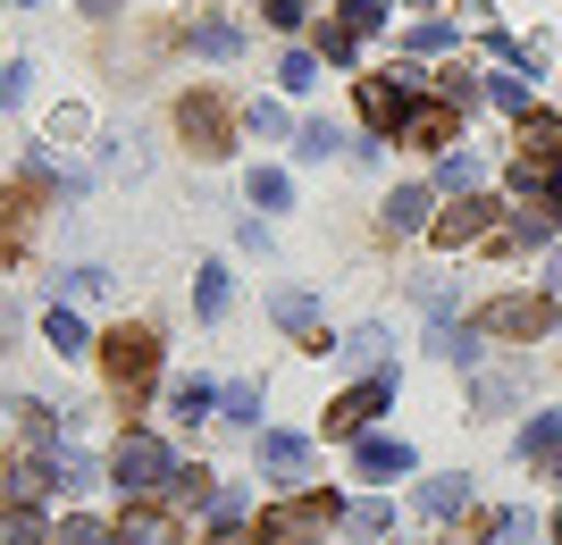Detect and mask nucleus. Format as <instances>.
Masks as SVG:
<instances>
[{"mask_svg": "<svg viewBox=\"0 0 562 545\" xmlns=\"http://www.w3.org/2000/svg\"><path fill=\"white\" fill-rule=\"evenodd\" d=\"M260 9H269V25H285V34L303 25V0H260Z\"/></svg>", "mask_w": 562, "mask_h": 545, "instance_id": "bb28decb", "label": "nucleus"}, {"mask_svg": "<svg viewBox=\"0 0 562 545\" xmlns=\"http://www.w3.org/2000/svg\"><path fill=\"white\" fill-rule=\"evenodd\" d=\"M538 529H529V512H495L487 521V545H529Z\"/></svg>", "mask_w": 562, "mask_h": 545, "instance_id": "aec40b11", "label": "nucleus"}, {"mask_svg": "<svg viewBox=\"0 0 562 545\" xmlns=\"http://www.w3.org/2000/svg\"><path fill=\"white\" fill-rule=\"evenodd\" d=\"M352 470H361V478H403V470H412V445H403V436H361Z\"/></svg>", "mask_w": 562, "mask_h": 545, "instance_id": "1a4fd4ad", "label": "nucleus"}, {"mask_svg": "<svg viewBox=\"0 0 562 545\" xmlns=\"http://www.w3.org/2000/svg\"><path fill=\"white\" fill-rule=\"evenodd\" d=\"M25 218H34V185H0V261L25 243Z\"/></svg>", "mask_w": 562, "mask_h": 545, "instance_id": "9b49d317", "label": "nucleus"}, {"mask_svg": "<svg viewBox=\"0 0 562 545\" xmlns=\"http://www.w3.org/2000/svg\"><path fill=\"white\" fill-rule=\"evenodd\" d=\"M428 236L446 243V252H462V243H513V227L495 218V202H487V193H462V202H453L446 218H428Z\"/></svg>", "mask_w": 562, "mask_h": 545, "instance_id": "20e7f679", "label": "nucleus"}, {"mask_svg": "<svg viewBox=\"0 0 562 545\" xmlns=\"http://www.w3.org/2000/svg\"><path fill=\"white\" fill-rule=\"evenodd\" d=\"M278 319L285 328H311V294H278Z\"/></svg>", "mask_w": 562, "mask_h": 545, "instance_id": "a878e982", "label": "nucleus"}, {"mask_svg": "<svg viewBox=\"0 0 562 545\" xmlns=\"http://www.w3.org/2000/svg\"><path fill=\"white\" fill-rule=\"evenodd\" d=\"M554 328V303L546 294H495L487 310H479V336H504V344H529V336Z\"/></svg>", "mask_w": 562, "mask_h": 545, "instance_id": "39448f33", "label": "nucleus"}, {"mask_svg": "<svg viewBox=\"0 0 562 545\" xmlns=\"http://www.w3.org/2000/svg\"><path fill=\"white\" fill-rule=\"evenodd\" d=\"M218 404H227V411H218V420H260V386H227Z\"/></svg>", "mask_w": 562, "mask_h": 545, "instance_id": "4be33fe9", "label": "nucleus"}, {"mask_svg": "<svg viewBox=\"0 0 562 545\" xmlns=\"http://www.w3.org/2000/svg\"><path fill=\"white\" fill-rule=\"evenodd\" d=\"M361 118L386 135V126H403V93L386 84V76H361Z\"/></svg>", "mask_w": 562, "mask_h": 545, "instance_id": "f8f14e48", "label": "nucleus"}, {"mask_svg": "<svg viewBox=\"0 0 562 545\" xmlns=\"http://www.w3.org/2000/svg\"><path fill=\"white\" fill-rule=\"evenodd\" d=\"M0 545H50V537H43V521H34V512H9V529H0Z\"/></svg>", "mask_w": 562, "mask_h": 545, "instance_id": "5701e85b", "label": "nucleus"}, {"mask_svg": "<svg viewBox=\"0 0 562 545\" xmlns=\"http://www.w3.org/2000/svg\"><path fill=\"white\" fill-rule=\"evenodd\" d=\"M193 303H202V319H227V303H235L227 269H202V285H193Z\"/></svg>", "mask_w": 562, "mask_h": 545, "instance_id": "dca6fc26", "label": "nucleus"}, {"mask_svg": "<svg viewBox=\"0 0 562 545\" xmlns=\"http://www.w3.org/2000/svg\"><path fill=\"white\" fill-rule=\"evenodd\" d=\"M50 545H110V529H101V521H85V512H76V521H59V537H50Z\"/></svg>", "mask_w": 562, "mask_h": 545, "instance_id": "412c9836", "label": "nucleus"}, {"mask_svg": "<svg viewBox=\"0 0 562 545\" xmlns=\"http://www.w3.org/2000/svg\"><path fill=\"white\" fill-rule=\"evenodd\" d=\"M520 160H562V118H546V110H520Z\"/></svg>", "mask_w": 562, "mask_h": 545, "instance_id": "9d476101", "label": "nucleus"}, {"mask_svg": "<svg viewBox=\"0 0 562 545\" xmlns=\"http://www.w3.org/2000/svg\"><path fill=\"white\" fill-rule=\"evenodd\" d=\"M386 395H395V378H361L352 395H336V404H328V436H361L370 411H386Z\"/></svg>", "mask_w": 562, "mask_h": 545, "instance_id": "6e6552de", "label": "nucleus"}, {"mask_svg": "<svg viewBox=\"0 0 562 545\" xmlns=\"http://www.w3.org/2000/svg\"><path fill=\"white\" fill-rule=\"evenodd\" d=\"M311 462V445L303 436H285V428H269V436H260V470H278V478H294Z\"/></svg>", "mask_w": 562, "mask_h": 545, "instance_id": "4468645a", "label": "nucleus"}, {"mask_svg": "<svg viewBox=\"0 0 562 545\" xmlns=\"http://www.w3.org/2000/svg\"><path fill=\"white\" fill-rule=\"evenodd\" d=\"M151 370H160V336L151 328H110L101 336V378H110L117 395H143Z\"/></svg>", "mask_w": 562, "mask_h": 545, "instance_id": "f03ea898", "label": "nucleus"}, {"mask_svg": "<svg viewBox=\"0 0 562 545\" xmlns=\"http://www.w3.org/2000/svg\"><path fill=\"white\" fill-rule=\"evenodd\" d=\"M420 218H428V193H420V185H412V193H395V202H386V227H403V236H412Z\"/></svg>", "mask_w": 562, "mask_h": 545, "instance_id": "6ab92c4d", "label": "nucleus"}, {"mask_svg": "<svg viewBox=\"0 0 562 545\" xmlns=\"http://www.w3.org/2000/svg\"><path fill=\"white\" fill-rule=\"evenodd\" d=\"M110 487L117 496H160V487H177V453L160 445V436H117V453H110Z\"/></svg>", "mask_w": 562, "mask_h": 545, "instance_id": "f257e3e1", "label": "nucleus"}, {"mask_svg": "<svg viewBox=\"0 0 562 545\" xmlns=\"http://www.w3.org/2000/svg\"><path fill=\"white\" fill-rule=\"evenodd\" d=\"M554 537H562V521H554Z\"/></svg>", "mask_w": 562, "mask_h": 545, "instance_id": "c85d7f7f", "label": "nucleus"}, {"mask_svg": "<svg viewBox=\"0 0 562 545\" xmlns=\"http://www.w3.org/2000/svg\"><path fill=\"white\" fill-rule=\"evenodd\" d=\"M168 404H177V420H211L218 386H211V378H186V386H177V395H168Z\"/></svg>", "mask_w": 562, "mask_h": 545, "instance_id": "f3484780", "label": "nucleus"}, {"mask_svg": "<svg viewBox=\"0 0 562 545\" xmlns=\"http://www.w3.org/2000/svg\"><path fill=\"white\" fill-rule=\"evenodd\" d=\"M252 202H269V211L285 202V177H278V168H260V177H252Z\"/></svg>", "mask_w": 562, "mask_h": 545, "instance_id": "393cba45", "label": "nucleus"}, {"mask_svg": "<svg viewBox=\"0 0 562 545\" xmlns=\"http://www.w3.org/2000/svg\"><path fill=\"white\" fill-rule=\"evenodd\" d=\"M462 135V101H420V110H403V143L412 151H453Z\"/></svg>", "mask_w": 562, "mask_h": 545, "instance_id": "0eeeda50", "label": "nucleus"}, {"mask_svg": "<svg viewBox=\"0 0 562 545\" xmlns=\"http://www.w3.org/2000/svg\"><path fill=\"white\" fill-rule=\"evenodd\" d=\"M177 135H186V151H202V160H227V151H235L227 93H186V101H177Z\"/></svg>", "mask_w": 562, "mask_h": 545, "instance_id": "7ed1b4c3", "label": "nucleus"}, {"mask_svg": "<svg viewBox=\"0 0 562 545\" xmlns=\"http://www.w3.org/2000/svg\"><path fill=\"white\" fill-rule=\"evenodd\" d=\"M420 512H428V521H462V512H470V487H462V478H428V487H420Z\"/></svg>", "mask_w": 562, "mask_h": 545, "instance_id": "2eb2a0df", "label": "nucleus"}, {"mask_svg": "<svg viewBox=\"0 0 562 545\" xmlns=\"http://www.w3.org/2000/svg\"><path fill=\"white\" fill-rule=\"evenodd\" d=\"M336 521V496H285L260 512V537H278V545H303V537H328Z\"/></svg>", "mask_w": 562, "mask_h": 545, "instance_id": "423d86ee", "label": "nucleus"}, {"mask_svg": "<svg viewBox=\"0 0 562 545\" xmlns=\"http://www.w3.org/2000/svg\"><path fill=\"white\" fill-rule=\"evenodd\" d=\"M211 545H260V537H244V529H218V537Z\"/></svg>", "mask_w": 562, "mask_h": 545, "instance_id": "cd10ccee", "label": "nucleus"}, {"mask_svg": "<svg viewBox=\"0 0 562 545\" xmlns=\"http://www.w3.org/2000/svg\"><path fill=\"white\" fill-rule=\"evenodd\" d=\"M395 521V512H386V503H352V529H361V537H378V529Z\"/></svg>", "mask_w": 562, "mask_h": 545, "instance_id": "b1692460", "label": "nucleus"}, {"mask_svg": "<svg viewBox=\"0 0 562 545\" xmlns=\"http://www.w3.org/2000/svg\"><path fill=\"white\" fill-rule=\"evenodd\" d=\"M117 545H177V521H168V512H151V503H135V512H126V529H117Z\"/></svg>", "mask_w": 562, "mask_h": 545, "instance_id": "ddd939ff", "label": "nucleus"}, {"mask_svg": "<svg viewBox=\"0 0 562 545\" xmlns=\"http://www.w3.org/2000/svg\"><path fill=\"white\" fill-rule=\"evenodd\" d=\"M43 336L59 344V353H85V319H76V310H50V319H43Z\"/></svg>", "mask_w": 562, "mask_h": 545, "instance_id": "a211bd4d", "label": "nucleus"}]
</instances>
